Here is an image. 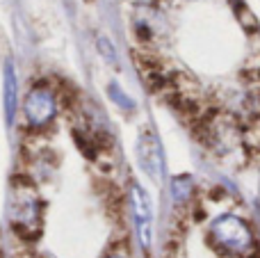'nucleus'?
<instances>
[{"label":"nucleus","instance_id":"1","mask_svg":"<svg viewBox=\"0 0 260 258\" xmlns=\"http://www.w3.org/2000/svg\"><path fill=\"white\" fill-rule=\"evenodd\" d=\"M7 222L21 240L35 242L44 227V201L35 183L18 176L12 178L7 192Z\"/></svg>","mask_w":260,"mask_h":258},{"label":"nucleus","instance_id":"2","mask_svg":"<svg viewBox=\"0 0 260 258\" xmlns=\"http://www.w3.org/2000/svg\"><path fill=\"white\" fill-rule=\"evenodd\" d=\"M212 247L231 258H256V238L249 224L238 215H219L208 229Z\"/></svg>","mask_w":260,"mask_h":258},{"label":"nucleus","instance_id":"3","mask_svg":"<svg viewBox=\"0 0 260 258\" xmlns=\"http://www.w3.org/2000/svg\"><path fill=\"white\" fill-rule=\"evenodd\" d=\"M137 163L139 167L144 169L151 181L155 183H162L165 178V153H162V146H160V140L153 131H142L137 137Z\"/></svg>","mask_w":260,"mask_h":258},{"label":"nucleus","instance_id":"4","mask_svg":"<svg viewBox=\"0 0 260 258\" xmlns=\"http://www.w3.org/2000/svg\"><path fill=\"white\" fill-rule=\"evenodd\" d=\"M23 112L25 119L32 128H44L53 121L55 112H57V103H55V94L48 87L39 85L32 87L25 96V103H23Z\"/></svg>","mask_w":260,"mask_h":258},{"label":"nucleus","instance_id":"5","mask_svg":"<svg viewBox=\"0 0 260 258\" xmlns=\"http://www.w3.org/2000/svg\"><path fill=\"white\" fill-rule=\"evenodd\" d=\"M130 204H133L135 222H137L139 242H142L144 249H151V201H148V195L144 192V187L137 185V183H133V187H130Z\"/></svg>","mask_w":260,"mask_h":258},{"label":"nucleus","instance_id":"6","mask_svg":"<svg viewBox=\"0 0 260 258\" xmlns=\"http://www.w3.org/2000/svg\"><path fill=\"white\" fill-rule=\"evenodd\" d=\"M16 105H18V85H16V71H14L12 62L5 64V119L7 126L14 123L16 117Z\"/></svg>","mask_w":260,"mask_h":258},{"label":"nucleus","instance_id":"7","mask_svg":"<svg viewBox=\"0 0 260 258\" xmlns=\"http://www.w3.org/2000/svg\"><path fill=\"white\" fill-rule=\"evenodd\" d=\"M108 258H130V256H128V251H123V249H114L108 254Z\"/></svg>","mask_w":260,"mask_h":258},{"label":"nucleus","instance_id":"8","mask_svg":"<svg viewBox=\"0 0 260 258\" xmlns=\"http://www.w3.org/2000/svg\"><path fill=\"white\" fill-rule=\"evenodd\" d=\"M101 48H103V53H105V55H110V59H114V55H112V48H110V41L101 39Z\"/></svg>","mask_w":260,"mask_h":258}]
</instances>
